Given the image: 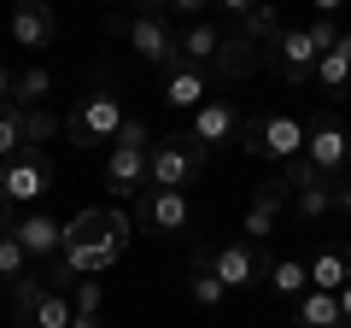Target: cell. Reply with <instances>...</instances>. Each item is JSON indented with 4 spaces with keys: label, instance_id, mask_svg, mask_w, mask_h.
Instances as JSON below:
<instances>
[{
    "label": "cell",
    "instance_id": "obj_6",
    "mask_svg": "<svg viewBox=\"0 0 351 328\" xmlns=\"http://www.w3.org/2000/svg\"><path fill=\"white\" fill-rule=\"evenodd\" d=\"M240 147L287 170L293 159H304V117H293V112H269V117H252V124H240Z\"/></svg>",
    "mask_w": 351,
    "mask_h": 328
},
{
    "label": "cell",
    "instance_id": "obj_10",
    "mask_svg": "<svg viewBox=\"0 0 351 328\" xmlns=\"http://www.w3.org/2000/svg\"><path fill=\"white\" fill-rule=\"evenodd\" d=\"M41 194H53V159L41 147L0 164V200L6 205H36Z\"/></svg>",
    "mask_w": 351,
    "mask_h": 328
},
{
    "label": "cell",
    "instance_id": "obj_20",
    "mask_svg": "<svg viewBox=\"0 0 351 328\" xmlns=\"http://www.w3.org/2000/svg\"><path fill=\"white\" fill-rule=\"evenodd\" d=\"M346 281H351V246H322V253L311 258V288L339 293Z\"/></svg>",
    "mask_w": 351,
    "mask_h": 328
},
{
    "label": "cell",
    "instance_id": "obj_14",
    "mask_svg": "<svg viewBox=\"0 0 351 328\" xmlns=\"http://www.w3.org/2000/svg\"><path fill=\"white\" fill-rule=\"evenodd\" d=\"M188 135L199 141L205 152H211V147H228V141H240V112H234V100L211 94V100H205L199 112L188 117Z\"/></svg>",
    "mask_w": 351,
    "mask_h": 328
},
{
    "label": "cell",
    "instance_id": "obj_4",
    "mask_svg": "<svg viewBox=\"0 0 351 328\" xmlns=\"http://www.w3.org/2000/svg\"><path fill=\"white\" fill-rule=\"evenodd\" d=\"M193 264H205L228 293H246V288H263V281H269V258H263V246H252V240L193 246Z\"/></svg>",
    "mask_w": 351,
    "mask_h": 328
},
{
    "label": "cell",
    "instance_id": "obj_23",
    "mask_svg": "<svg viewBox=\"0 0 351 328\" xmlns=\"http://www.w3.org/2000/svg\"><path fill=\"white\" fill-rule=\"evenodd\" d=\"M269 288H276L281 299L311 293V258H276V264H269Z\"/></svg>",
    "mask_w": 351,
    "mask_h": 328
},
{
    "label": "cell",
    "instance_id": "obj_40",
    "mask_svg": "<svg viewBox=\"0 0 351 328\" xmlns=\"http://www.w3.org/2000/svg\"><path fill=\"white\" fill-rule=\"evenodd\" d=\"M346 129H351V124H346Z\"/></svg>",
    "mask_w": 351,
    "mask_h": 328
},
{
    "label": "cell",
    "instance_id": "obj_36",
    "mask_svg": "<svg viewBox=\"0 0 351 328\" xmlns=\"http://www.w3.org/2000/svg\"><path fill=\"white\" fill-rule=\"evenodd\" d=\"M339 6H346V0H316V18H334Z\"/></svg>",
    "mask_w": 351,
    "mask_h": 328
},
{
    "label": "cell",
    "instance_id": "obj_19",
    "mask_svg": "<svg viewBox=\"0 0 351 328\" xmlns=\"http://www.w3.org/2000/svg\"><path fill=\"white\" fill-rule=\"evenodd\" d=\"M293 323H299V328H346V316H339L334 293L311 288V293H299V305H293Z\"/></svg>",
    "mask_w": 351,
    "mask_h": 328
},
{
    "label": "cell",
    "instance_id": "obj_17",
    "mask_svg": "<svg viewBox=\"0 0 351 328\" xmlns=\"http://www.w3.org/2000/svg\"><path fill=\"white\" fill-rule=\"evenodd\" d=\"M12 240L24 246L29 258H47V264H53V258L64 253V223H59V217H47V211H29V217H18V223H12Z\"/></svg>",
    "mask_w": 351,
    "mask_h": 328
},
{
    "label": "cell",
    "instance_id": "obj_33",
    "mask_svg": "<svg viewBox=\"0 0 351 328\" xmlns=\"http://www.w3.org/2000/svg\"><path fill=\"white\" fill-rule=\"evenodd\" d=\"M217 6H223V12H228V18H246V12H252V6H258V0H217Z\"/></svg>",
    "mask_w": 351,
    "mask_h": 328
},
{
    "label": "cell",
    "instance_id": "obj_16",
    "mask_svg": "<svg viewBox=\"0 0 351 328\" xmlns=\"http://www.w3.org/2000/svg\"><path fill=\"white\" fill-rule=\"evenodd\" d=\"M53 36H59V18H53L47 0H12V41L29 53L53 47Z\"/></svg>",
    "mask_w": 351,
    "mask_h": 328
},
{
    "label": "cell",
    "instance_id": "obj_12",
    "mask_svg": "<svg viewBox=\"0 0 351 328\" xmlns=\"http://www.w3.org/2000/svg\"><path fill=\"white\" fill-rule=\"evenodd\" d=\"M316 59H322V47L311 41V30H281V36L269 41V71H276L287 89L311 82V76H316Z\"/></svg>",
    "mask_w": 351,
    "mask_h": 328
},
{
    "label": "cell",
    "instance_id": "obj_26",
    "mask_svg": "<svg viewBox=\"0 0 351 328\" xmlns=\"http://www.w3.org/2000/svg\"><path fill=\"white\" fill-rule=\"evenodd\" d=\"M18 124H24V152H36L41 147V141H53V135H59V117H53V112H41V106H36V112H18Z\"/></svg>",
    "mask_w": 351,
    "mask_h": 328
},
{
    "label": "cell",
    "instance_id": "obj_5",
    "mask_svg": "<svg viewBox=\"0 0 351 328\" xmlns=\"http://www.w3.org/2000/svg\"><path fill=\"white\" fill-rule=\"evenodd\" d=\"M205 164H211V152H205L188 129H182V135H164V141H152L147 188H182V194H188L193 182L205 176Z\"/></svg>",
    "mask_w": 351,
    "mask_h": 328
},
{
    "label": "cell",
    "instance_id": "obj_31",
    "mask_svg": "<svg viewBox=\"0 0 351 328\" xmlns=\"http://www.w3.org/2000/svg\"><path fill=\"white\" fill-rule=\"evenodd\" d=\"M211 6H217V0H164V18H170V24H176V18H188V24H199V18L211 12Z\"/></svg>",
    "mask_w": 351,
    "mask_h": 328
},
{
    "label": "cell",
    "instance_id": "obj_1",
    "mask_svg": "<svg viewBox=\"0 0 351 328\" xmlns=\"http://www.w3.org/2000/svg\"><path fill=\"white\" fill-rule=\"evenodd\" d=\"M129 253V217L112 211V205H100V211H76L71 223H64V253L53 258L47 270V288H76L82 276H106V270H117Z\"/></svg>",
    "mask_w": 351,
    "mask_h": 328
},
{
    "label": "cell",
    "instance_id": "obj_2",
    "mask_svg": "<svg viewBox=\"0 0 351 328\" xmlns=\"http://www.w3.org/2000/svg\"><path fill=\"white\" fill-rule=\"evenodd\" d=\"M176 65H193V71H205L217 82V76H252L263 65V53H258V41H246L240 30H223V24H211V18H199V24L176 30Z\"/></svg>",
    "mask_w": 351,
    "mask_h": 328
},
{
    "label": "cell",
    "instance_id": "obj_15",
    "mask_svg": "<svg viewBox=\"0 0 351 328\" xmlns=\"http://www.w3.org/2000/svg\"><path fill=\"white\" fill-rule=\"evenodd\" d=\"M158 100L170 106V112L193 117L205 100H211V76H205V71H193V65H170V71H164V89H158Z\"/></svg>",
    "mask_w": 351,
    "mask_h": 328
},
{
    "label": "cell",
    "instance_id": "obj_27",
    "mask_svg": "<svg viewBox=\"0 0 351 328\" xmlns=\"http://www.w3.org/2000/svg\"><path fill=\"white\" fill-rule=\"evenodd\" d=\"M188 293H193V305H205V311H217L228 288H223V281H217V276H211L205 264H193V281H188Z\"/></svg>",
    "mask_w": 351,
    "mask_h": 328
},
{
    "label": "cell",
    "instance_id": "obj_37",
    "mask_svg": "<svg viewBox=\"0 0 351 328\" xmlns=\"http://www.w3.org/2000/svg\"><path fill=\"white\" fill-rule=\"evenodd\" d=\"M0 235H12V205L0 200Z\"/></svg>",
    "mask_w": 351,
    "mask_h": 328
},
{
    "label": "cell",
    "instance_id": "obj_32",
    "mask_svg": "<svg viewBox=\"0 0 351 328\" xmlns=\"http://www.w3.org/2000/svg\"><path fill=\"white\" fill-rule=\"evenodd\" d=\"M334 211H346V217H351V176H346V182H334Z\"/></svg>",
    "mask_w": 351,
    "mask_h": 328
},
{
    "label": "cell",
    "instance_id": "obj_29",
    "mask_svg": "<svg viewBox=\"0 0 351 328\" xmlns=\"http://www.w3.org/2000/svg\"><path fill=\"white\" fill-rule=\"evenodd\" d=\"M18 152H24V124H18L12 106H0V164L18 159Z\"/></svg>",
    "mask_w": 351,
    "mask_h": 328
},
{
    "label": "cell",
    "instance_id": "obj_9",
    "mask_svg": "<svg viewBox=\"0 0 351 328\" xmlns=\"http://www.w3.org/2000/svg\"><path fill=\"white\" fill-rule=\"evenodd\" d=\"M117 36H129V47H135V59L158 65V71H170L176 65V24L164 12H135V18H112Z\"/></svg>",
    "mask_w": 351,
    "mask_h": 328
},
{
    "label": "cell",
    "instance_id": "obj_18",
    "mask_svg": "<svg viewBox=\"0 0 351 328\" xmlns=\"http://www.w3.org/2000/svg\"><path fill=\"white\" fill-rule=\"evenodd\" d=\"M322 94H351V36H339L334 47L316 59V76H311Z\"/></svg>",
    "mask_w": 351,
    "mask_h": 328
},
{
    "label": "cell",
    "instance_id": "obj_25",
    "mask_svg": "<svg viewBox=\"0 0 351 328\" xmlns=\"http://www.w3.org/2000/svg\"><path fill=\"white\" fill-rule=\"evenodd\" d=\"M281 30H287V24H281V6H276V0H258V6L240 18V36H246V41H276Z\"/></svg>",
    "mask_w": 351,
    "mask_h": 328
},
{
    "label": "cell",
    "instance_id": "obj_13",
    "mask_svg": "<svg viewBox=\"0 0 351 328\" xmlns=\"http://www.w3.org/2000/svg\"><path fill=\"white\" fill-rule=\"evenodd\" d=\"M287 200H293L287 176H276V182H263V188H252V200H246V217H240V240L263 246V240L276 235V223H281V211H287Z\"/></svg>",
    "mask_w": 351,
    "mask_h": 328
},
{
    "label": "cell",
    "instance_id": "obj_21",
    "mask_svg": "<svg viewBox=\"0 0 351 328\" xmlns=\"http://www.w3.org/2000/svg\"><path fill=\"white\" fill-rule=\"evenodd\" d=\"M293 211H299V223H322V217L334 211V182H322V176L299 182V188H293Z\"/></svg>",
    "mask_w": 351,
    "mask_h": 328
},
{
    "label": "cell",
    "instance_id": "obj_38",
    "mask_svg": "<svg viewBox=\"0 0 351 328\" xmlns=\"http://www.w3.org/2000/svg\"><path fill=\"white\" fill-rule=\"evenodd\" d=\"M47 6H59V0H47Z\"/></svg>",
    "mask_w": 351,
    "mask_h": 328
},
{
    "label": "cell",
    "instance_id": "obj_3",
    "mask_svg": "<svg viewBox=\"0 0 351 328\" xmlns=\"http://www.w3.org/2000/svg\"><path fill=\"white\" fill-rule=\"evenodd\" d=\"M147 164H152V129L141 117H123L112 141V159H106V194L112 200H135L147 188Z\"/></svg>",
    "mask_w": 351,
    "mask_h": 328
},
{
    "label": "cell",
    "instance_id": "obj_22",
    "mask_svg": "<svg viewBox=\"0 0 351 328\" xmlns=\"http://www.w3.org/2000/svg\"><path fill=\"white\" fill-rule=\"evenodd\" d=\"M47 89H53V71H47V65L18 71V76H12V112H36V106L47 100Z\"/></svg>",
    "mask_w": 351,
    "mask_h": 328
},
{
    "label": "cell",
    "instance_id": "obj_34",
    "mask_svg": "<svg viewBox=\"0 0 351 328\" xmlns=\"http://www.w3.org/2000/svg\"><path fill=\"white\" fill-rule=\"evenodd\" d=\"M12 76H18V71H6V65H0V106H12Z\"/></svg>",
    "mask_w": 351,
    "mask_h": 328
},
{
    "label": "cell",
    "instance_id": "obj_7",
    "mask_svg": "<svg viewBox=\"0 0 351 328\" xmlns=\"http://www.w3.org/2000/svg\"><path fill=\"white\" fill-rule=\"evenodd\" d=\"M304 164H311L322 182H346V164H351V129L339 124L334 112H316L304 124Z\"/></svg>",
    "mask_w": 351,
    "mask_h": 328
},
{
    "label": "cell",
    "instance_id": "obj_28",
    "mask_svg": "<svg viewBox=\"0 0 351 328\" xmlns=\"http://www.w3.org/2000/svg\"><path fill=\"white\" fill-rule=\"evenodd\" d=\"M41 293H47V276H18V281H12V316H18V323L36 311Z\"/></svg>",
    "mask_w": 351,
    "mask_h": 328
},
{
    "label": "cell",
    "instance_id": "obj_11",
    "mask_svg": "<svg viewBox=\"0 0 351 328\" xmlns=\"http://www.w3.org/2000/svg\"><path fill=\"white\" fill-rule=\"evenodd\" d=\"M135 223L152 235H188L193 229V200L182 188H141L135 194Z\"/></svg>",
    "mask_w": 351,
    "mask_h": 328
},
{
    "label": "cell",
    "instance_id": "obj_35",
    "mask_svg": "<svg viewBox=\"0 0 351 328\" xmlns=\"http://www.w3.org/2000/svg\"><path fill=\"white\" fill-rule=\"evenodd\" d=\"M334 299H339V316H346V328H351V281H346V288L334 293Z\"/></svg>",
    "mask_w": 351,
    "mask_h": 328
},
{
    "label": "cell",
    "instance_id": "obj_24",
    "mask_svg": "<svg viewBox=\"0 0 351 328\" xmlns=\"http://www.w3.org/2000/svg\"><path fill=\"white\" fill-rule=\"evenodd\" d=\"M24 328H71V293L47 288V293L36 299V311L24 316Z\"/></svg>",
    "mask_w": 351,
    "mask_h": 328
},
{
    "label": "cell",
    "instance_id": "obj_8",
    "mask_svg": "<svg viewBox=\"0 0 351 328\" xmlns=\"http://www.w3.org/2000/svg\"><path fill=\"white\" fill-rule=\"evenodd\" d=\"M117 129H123V100H117L112 89L100 94H82V100L71 106V117H64V135L76 141V147H106V141H117Z\"/></svg>",
    "mask_w": 351,
    "mask_h": 328
},
{
    "label": "cell",
    "instance_id": "obj_39",
    "mask_svg": "<svg viewBox=\"0 0 351 328\" xmlns=\"http://www.w3.org/2000/svg\"><path fill=\"white\" fill-rule=\"evenodd\" d=\"M276 6H281V0H276Z\"/></svg>",
    "mask_w": 351,
    "mask_h": 328
},
{
    "label": "cell",
    "instance_id": "obj_30",
    "mask_svg": "<svg viewBox=\"0 0 351 328\" xmlns=\"http://www.w3.org/2000/svg\"><path fill=\"white\" fill-rule=\"evenodd\" d=\"M18 276H29V253L12 235H0V281H18Z\"/></svg>",
    "mask_w": 351,
    "mask_h": 328
}]
</instances>
